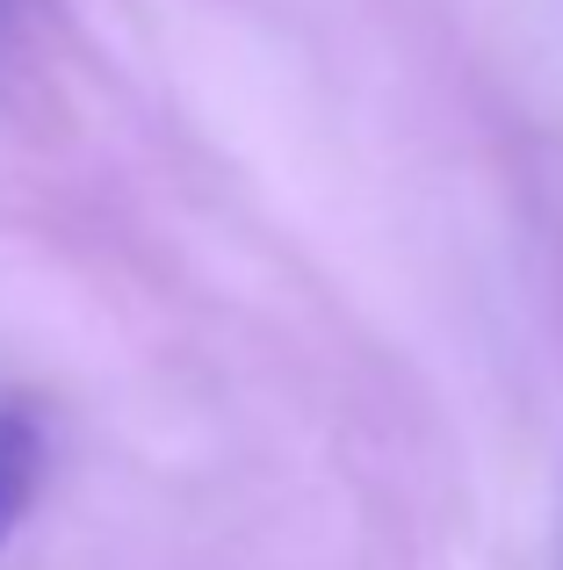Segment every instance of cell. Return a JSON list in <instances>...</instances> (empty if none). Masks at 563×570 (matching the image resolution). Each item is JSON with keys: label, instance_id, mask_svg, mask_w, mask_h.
<instances>
[{"label": "cell", "instance_id": "cell-1", "mask_svg": "<svg viewBox=\"0 0 563 570\" xmlns=\"http://www.w3.org/2000/svg\"><path fill=\"white\" fill-rule=\"evenodd\" d=\"M43 419L29 412V404H0V549H8V534L22 528L29 499H37L43 484Z\"/></svg>", "mask_w": 563, "mask_h": 570}, {"label": "cell", "instance_id": "cell-2", "mask_svg": "<svg viewBox=\"0 0 563 570\" xmlns=\"http://www.w3.org/2000/svg\"><path fill=\"white\" fill-rule=\"evenodd\" d=\"M37 14V0H0V43H14L22 37V22Z\"/></svg>", "mask_w": 563, "mask_h": 570}]
</instances>
